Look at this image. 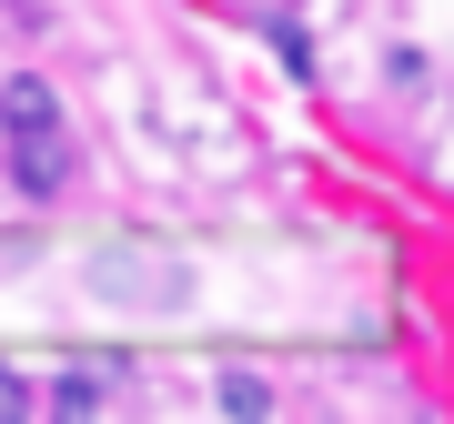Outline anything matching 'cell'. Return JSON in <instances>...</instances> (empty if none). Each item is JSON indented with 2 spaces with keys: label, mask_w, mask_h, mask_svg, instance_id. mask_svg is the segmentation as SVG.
I'll list each match as a JSON object with an SVG mask.
<instances>
[{
  "label": "cell",
  "mask_w": 454,
  "mask_h": 424,
  "mask_svg": "<svg viewBox=\"0 0 454 424\" xmlns=\"http://www.w3.org/2000/svg\"><path fill=\"white\" fill-rule=\"evenodd\" d=\"M0 131H61V91L41 82V71H11V82H0Z\"/></svg>",
  "instance_id": "7a4b0ae2"
},
{
  "label": "cell",
  "mask_w": 454,
  "mask_h": 424,
  "mask_svg": "<svg viewBox=\"0 0 454 424\" xmlns=\"http://www.w3.org/2000/svg\"><path fill=\"white\" fill-rule=\"evenodd\" d=\"M212 404H223V414H273V384H262V374H223Z\"/></svg>",
  "instance_id": "277c9868"
},
{
  "label": "cell",
  "mask_w": 454,
  "mask_h": 424,
  "mask_svg": "<svg viewBox=\"0 0 454 424\" xmlns=\"http://www.w3.org/2000/svg\"><path fill=\"white\" fill-rule=\"evenodd\" d=\"M11 182L51 202V192L71 182V142H61V131H20V142H11Z\"/></svg>",
  "instance_id": "6da1fadb"
},
{
  "label": "cell",
  "mask_w": 454,
  "mask_h": 424,
  "mask_svg": "<svg viewBox=\"0 0 454 424\" xmlns=\"http://www.w3.org/2000/svg\"><path fill=\"white\" fill-rule=\"evenodd\" d=\"M0 414H11V424H20V414H41V394L20 384V374H0Z\"/></svg>",
  "instance_id": "5b68a950"
},
{
  "label": "cell",
  "mask_w": 454,
  "mask_h": 424,
  "mask_svg": "<svg viewBox=\"0 0 454 424\" xmlns=\"http://www.w3.org/2000/svg\"><path fill=\"white\" fill-rule=\"evenodd\" d=\"M112 394H101V374H51V394H41V414H101Z\"/></svg>",
  "instance_id": "3957f363"
}]
</instances>
